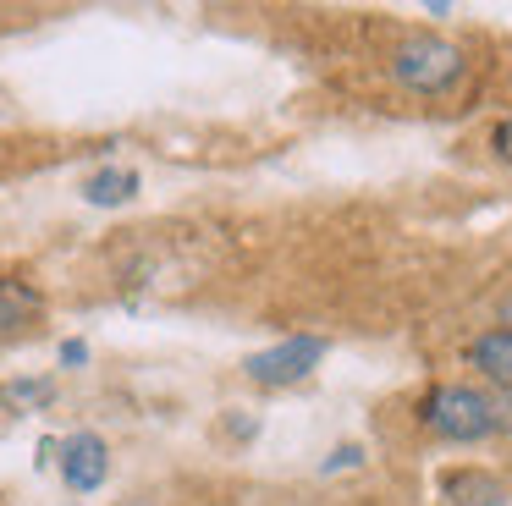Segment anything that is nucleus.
<instances>
[{"mask_svg": "<svg viewBox=\"0 0 512 506\" xmlns=\"http://www.w3.org/2000/svg\"><path fill=\"white\" fill-rule=\"evenodd\" d=\"M490 407H496V435H512V391H496Z\"/></svg>", "mask_w": 512, "mask_h": 506, "instance_id": "1a4fd4ad", "label": "nucleus"}, {"mask_svg": "<svg viewBox=\"0 0 512 506\" xmlns=\"http://www.w3.org/2000/svg\"><path fill=\"white\" fill-rule=\"evenodd\" d=\"M127 506H155V501H127Z\"/></svg>", "mask_w": 512, "mask_h": 506, "instance_id": "4468645a", "label": "nucleus"}, {"mask_svg": "<svg viewBox=\"0 0 512 506\" xmlns=\"http://www.w3.org/2000/svg\"><path fill=\"white\" fill-rule=\"evenodd\" d=\"M463 72H468L463 44L441 39V33H413V39H402L397 50H391V77H397L402 88H413V94H441V88H452Z\"/></svg>", "mask_w": 512, "mask_h": 506, "instance_id": "f03ea898", "label": "nucleus"}, {"mask_svg": "<svg viewBox=\"0 0 512 506\" xmlns=\"http://www.w3.org/2000/svg\"><path fill=\"white\" fill-rule=\"evenodd\" d=\"M496 154H501V160H512V116L496 127Z\"/></svg>", "mask_w": 512, "mask_h": 506, "instance_id": "f8f14e48", "label": "nucleus"}, {"mask_svg": "<svg viewBox=\"0 0 512 506\" xmlns=\"http://www.w3.org/2000/svg\"><path fill=\"white\" fill-rule=\"evenodd\" d=\"M133 193H138V171H127V165H105V171H94L89 182H83V198H89V204H127Z\"/></svg>", "mask_w": 512, "mask_h": 506, "instance_id": "0eeeda50", "label": "nucleus"}, {"mask_svg": "<svg viewBox=\"0 0 512 506\" xmlns=\"http://www.w3.org/2000/svg\"><path fill=\"white\" fill-rule=\"evenodd\" d=\"M39 308H45V297L28 281H12V275H6V281H0V336H12L17 325H28Z\"/></svg>", "mask_w": 512, "mask_h": 506, "instance_id": "423d86ee", "label": "nucleus"}, {"mask_svg": "<svg viewBox=\"0 0 512 506\" xmlns=\"http://www.w3.org/2000/svg\"><path fill=\"white\" fill-rule=\"evenodd\" d=\"M105 473H111V446L94 429H78V435L61 440V479H67V490L89 495L105 484Z\"/></svg>", "mask_w": 512, "mask_h": 506, "instance_id": "20e7f679", "label": "nucleus"}, {"mask_svg": "<svg viewBox=\"0 0 512 506\" xmlns=\"http://www.w3.org/2000/svg\"><path fill=\"white\" fill-rule=\"evenodd\" d=\"M320 358H325V336H287L276 347L254 352L243 363V374L254 385H292V380H309L320 369Z\"/></svg>", "mask_w": 512, "mask_h": 506, "instance_id": "7ed1b4c3", "label": "nucleus"}, {"mask_svg": "<svg viewBox=\"0 0 512 506\" xmlns=\"http://www.w3.org/2000/svg\"><path fill=\"white\" fill-rule=\"evenodd\" d=\"M468 363H474L490 385L512 391V330H485V336H474L468 341Z\"/></svg>", "mask_w": 512, "mask_h": 506, "instance_id": "39448f33", "label": "nucleus"}, {"mask_svg": "<svg viewBox=\"0 0 512 506\" xmlns=\"http://www.w3.org/2000/svg\"><path fill=\"white\" fill-rule=\"evenodd\" d=\"M358 462V446H342V451H331V462H325V473H336V468H353Z\"/></svg>", "mask_w": 512, "mask_h": 506, "instance_id": "9b49d317", "label": "nucleus"}, {"mask_svg": "<svg viewBox=\"0 0 512 506\" xmlns=\"http://www.w3.org/2000/svg\"><path fill=\"white\" fill-rule=\"evenodd\" d=\"M61 363H89V347H83V341H61Z\"/></svg>", "mask_w": 512, "mask_h": 506, "instance_id": "9d476101", "label": "nucleus"}, {"mask_svg": "<svg viewBox=\"0 0 512 506\" xmlns=\"http://www.w3.org/2000/svg\"><path fill=\"white\" fill-rule=\"evenodd\" d=\"M457 506H507V490H501L490 473H468V479H452Z\"/></svg>", "mask_w": 512, "mask_h": 506, "instance_id": "6e6552de", "label": "nucleus"}, {"mask_svg": "<svg viewBox=\"0 0 512 506\" xmlns=\"http://www.w3.org/2000/svg\"><path fill=\"white\" fill-rule=\"evenodd\" d=\"M501 319H507V330H512V303H507V308H501Z\"/></svg>", "mask_w": 512, "mask_h": 506, "instance_id": "ddd939ff", "label": "nucleus"}, {"mask_svg": "<svg viewBox=\"0 0 512 506\" xmlns=\"http://www.w3.org/2000/svg\"><path fill=\"white\" fill-rule=\"evenodd\" d=\"M419 424L430 429V435L452 440V446H474V440L496 435V407H490V396L479 391V385H435L430 396H424L419 407Z\"/></svg>", "mask_w": 512, "mask_h": 506, "instance_id": "f257e3e1", "label": "nucleus"}]
</instances>
